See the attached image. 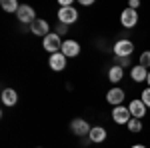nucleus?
I'll return each mask as SVG.
<instances>
[{"label": "nucleus", "instance_id": "1", "mask_svg": "<svg viewBox=\"0 0 150 148\" xmlns=\"http://www.w3.org/2000/svg\"><path fill=\"white\" fill-rule=\"evenodd\" d=\"M112 52H114L116 58H130L132 52H134V42L128 40V38H122L112 46Z\"/></svg>", "mask_w": 150, "mask_h": 148}, {"label": "nucleus", "instance_id": "2", "mask_svg": "<svg viewBox=\"0 0 150 148\" xmlns=\"http://www.w3.org/2000/svg\"><path fill=\"white\" fill-rule=\"evenodd\" d=\"M42 48H44L46 52H50V54H56V52H60V50H62L60 34H56V32H50L46 38H42Z\"/></svg>", "mask_w": 150, "mask_h": 148}, {"label": "nucleus", "instance_id": "3", "mask_svg": "<svg viewBox=\"0 0 150 148\" xmlns=\"http://www.w3.org/2000/svg\"><path fill=\"white\" fill-rule=\"evenodd\" d=\"M78 20V10L74 6H66V8H58V22L62 24H74Z\"/></svg>", "mask_w": 150, "mask_h": 148}, {"label": "nucleus", "instance_id": "4", "mask_svg": "<svg viewBox=\"0 0 150 148\" xmlns=\"http://www.w3.org/2000/svg\"><path fill=\"white\" fill-rule=\"evenodd\" d=\"M70 130H72V134H76V136H88L90 134V130H92V126L88 124L84 118H74L72 122H70Z\"/></svg>", "mask_w": 150, "mask_h": 148}, {"label": "nucleus", "instance_id": "5", "mask_svg": "<svg viewBox=\"0 0 150 148\" xmlns=\"http://www.w3.org/2000/svg\"><path fill=\"white\" fill-rule=\"evenodd\" d=\"M16 18L22 24H32L36 20V10L32 6H28V4H20V8L16 12Z\"/></svg>", "mask_w": 150, "mask_h": 148}, {"label": "nucleus", "instance_id": "6", "mask_svg": "<svg viewBox=\"0 0 150 148\" xmlns=\"http://www.w3.org/2000/svg\"><path fill=\"white\" fill-rule=\"evenodd\" d=\"M124 98H126V92L122 88H118V86H114V88H110L106 92V102L112 104V106H122Z\"/></svg>", "mask_w": 150, "mask_h": 148}, {"label": "nucleus", "instance_id": "7", "mask_svg": "<svg viewBox=\"0 0 150 148\" xmlns=\"http://www.w3.org/2000/svg\"><path fill=\"white\" fill-rule=\"evenodd\" d=\"M120 24L124 28H134L138 24V12L132 10V8H124L122 14H120Z\"/></svg>", "mask_w": 150, "mask_h": 148}, {"label": "nucleus", "instance_id": "8", "mask_svg": "<svg viewBox=\"0 0 150 148\" xmlns=\"http://www.w3.org/2000/svg\"><path fill=\"white\" fill-rule=\"evenodd\" d=\"M112 120L116 124H128L132 120V114L128 110V106H114L112 110Z\"/></svg>", "mask_w": 150, "mask_h": 148}, {"label": "nucleus", "instance_id": "9", "mask_svg": "<svg viewBox=\"0 0 150 148\" xmlns=\"http://www.w3.org/2000/svg\"><path fill=\"white\" fill-rule=\"evenodd\" d=\"M30 32L36 36H42V38H46L50 34V24L44 20V18H36L34 22L30 24Z\"/></svg>", "mask_w": 150, "mask_h": 148}, {"label": "nucleus", "instance_id": "10", "mask_svg": "<svg viewBox=\"0 0 150 148\" xmlns=\"http://www.w3.org/2000/svg\"><path fill=\"white\" fill-rule=\"evenodd\" d=\"M62 54L66 58H76L80 54V44L76 40H62Z\"/></svg>", "mask_w": 150, "mask_h": 148}, {"label": "nucleus", "instance_id": "11", "mask_svg": "<svg viewBox=\"0 0 150 148\" xmlns=\"http://www.w3.org/2000/svg\"><path fill=\"white\" fill-rule=\"evenodd\" d=\"M66 60H68V58L64 56L62 52H56V54H50L48 64H50V68L54 70V72H62V70L66 68Z\"/></svg>", "mask_w": 150, "mask_h": 148}, {"label": "nucleus", "instance_id": "12", "mask_svg": "<svg viewBox=\"0 0 150 148\" xmlns=\"http://www.w3.org/2000/svg\"><path fill=\"white\" fill-rule=\"evenodd\" d=\"M128 110L132 114V118H144L146 116V104L142 102V100H132V102L128 104Z\"/></svg>", "mask_w": 150, "mask_h": 148}, {"label": "nucleus", "instance_id": "13", "mask_svg": "<svg viewBox=\"0 0 150 148\" xmlns=\"http://www.w3.org/2000/svg\"><path fill=\"white\" fill-rule=\"evenodd\" d=\"M148 72H150L148 68H144V66L136 64V66H132V70H130V78L134 80V82H146Z\"/></svg>", "mask_w": 150, "mask_h": 148}, {"label": "nucleus", "instance_id": "14", "mask_svg": "<svg viewBox=\"0 0 150 148\" xmlns=\"http://www.w3.org/2000/svg\"><path fill=\"white\" fill-rule=\"evenodd\" d=\"M18 102V92L14 88H4L2 90V104L4 106H14Z\"/></svg>", "mask_w": 150, "mask_h": 148}, {"label": "nucleus", "instance_id": "15", "mask_svg": "<svg viewBox=\"0 0 150 148\" xmlns=\"http://www.w3.org/2000/svg\"><path fill=\"white\" fill-rule=\"evenodd\" d=\"M88 138H90V142H94V144L104 142V140H106V128H102V126H92Z\"/></svg>", "mask_w": 150, "mask_h": 148}, {"label": "nucleus", "instance_id": "16", "mask_svg": "<svg viewBox=\"0 0 150 148\" xmlns=\"http://www.w3.org/2000/svg\"><path fill=\"white\" fill-rule=\"evenodd\" d=\"M124 78V68L122 66H118V64H114V66H110L108 68V80L110 82H120V80Z\"/></svg>", "mask_w": 150, "mask_h": 148}, {"label": "nucleus", "instance_id": "17", "mask_svg": "<svg viewBox=\"0 0 150 148\" xmlns=\"http://www.w3.org/2000/svg\"><path fill=\"white\" fill-rule=\"evenodd\" d=\"M2 8L6 12H14V14H16L18 8H20V4H18L16 0H2Z\"/></svg>", "mask_w": 150, "mask_h": 148}, {"label": "nucleus", "instance_id": "18", "mask_svg": "<svg viewBox=\"0 0 150 148\" xmlns=\"http://www.w3.org/2000/svg\"><path fill=\"white\" fill-rule=\"evenodd\" d=\"M126 126H128L130 132H140V130H142V120H140V118H132Z\"/></svg>", "mask_w": 150, "mask_h": 148}, {"label": "nucleus", "instance_id": "19", "mask_svg": "<svg viewBox=\"0 0 150 148\" xmlns=\"http://www.w3.org/2000/svg\"><path fill=\"white\" fill-rule=\"evenodd\" d=\"M140 66H144V68L150 70V50H146V52H142L140 54V60H138Z\"/></svg>", "mask_w": 150, "mask_h": 148}, {"label": "nucleus", "instance_id": "20", "mask_svg": "<svg viewBox=\"0 0 150 148\" xmlns=\"http://www.w3.org/2000/svg\"><path fill=\"white\" fill-rule=\"evenodd\" d=\"M140 100L146 104V108H150V88H144L142 94H140Z\"/></svg>", "mask_w": 150, "mask_h": 148}, {"label": "nucleus", "instance_id": "21", "mask_svg": "<svg viewBox=\"0 0 150 148\" xmlns=\"http://www.w3.org/2000/svg\"><path fill=\"white\" fill-rule=\"evenodd\" d=\"M116 64L122 66V68H126L128 64H130V58H116Z\"/></svg>", "mask_w": 150, "mask_h": 148}, {"label": "nucleus", "instance_id": "22", "mask_svg": "<svg viewBox=\"0 0 150 148\" xmlns=\"http://www.w3.org/2000/svg\"><path fill=\"white\" fill-rule=\"evenodd\" d=\"M56 32H60V36H62V34H66V32H68V26H66V24H62V22H58Z\"/></svg>", "mask_w": 150, "mask_h": 148}, {"label": "nucleus", "instance_id": "23", "mask_svg": "<svg viewBox=\"0 0 150 148\" xmlns=\"http://www.w3.org/2000/svg\"><path fill=\"white\" fill-rule=\"evenodd\" d=\"M138 6H140V0H130L128 2V8H132V10H136Z\"/></svg>", "mask_w": 150, "mask_h": 148}, {"label": "nucleus", "instance_id": "24", "mask_svg": "<svg viewBox=\"0 0 150 148\" xmlns=\"http://www.w3.org/2000/svg\"><path fill=\"white\" fill-rule=\"evenodd\" d=\"M92 2H94V0H80V4H82V6H90Z\"/></svg>", "mask_w": 150, "mask_h": 148}, {"label": "nucleus", "instance_id": "25", "mask_svg": "<svg viewBox=\"0 0 150 148\" xmlns=\"http://www.w3.org/2000/svg\"><path fill=\"white\" fill-rule=\"evenodd\" d=\"M130 148H146V146H144V144H132Z\"/></svg>", "mask_w": 150, "mask_h": 148}, {"label": "nucleus", "instance_id": "26", "mask_svg": "<svg viewBox=\"0 0 150 148\" xmlns=\"http://www.w3.org/2000/svg\"><path fill=\"white\" fill-rule=\"evenodd\" d=\"M146 82H148V88H150V72H148V78H146Z\"/></svg>", "mask_w": 150, "mask_h": 148}, {"label": "nucleus", "instance_id": "27", "mask_svg": "<svg viewBox=\"0 0 150 148\" xmlns=\"http://www.w3.org/2000/svg\"><path fill=\"white\" fill-rule=\"evenodd\" d=\"M36 148H42V146H36Z\"/></svg>", "mask_w": 150, "mask_h": 148}]
</instances>
